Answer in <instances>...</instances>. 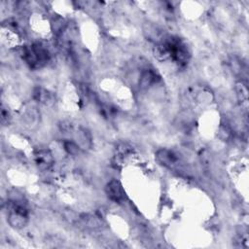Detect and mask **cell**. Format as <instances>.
<instances>
[{
	"label": "cell",
	"mask_w": 249,
	"mask_h": 249,
	"mask_svg": "<svg viewBox=\"0 0 249 249\" xmlns=\"http://www.w3.org/2000/svg\"><path fill=\"white\" fill-rule=\"evenodd\" d=\"M22 57L32 68H39L45 65L49 58V53L46 48L40 44H33L22 50Z\"/></svg>",
	"instance_id": "6da1fadb"
},
{
	"label": "cell",
	"mask_w": 249,
	"mask_h": 249,
	"mask_svg": "<svg viewBox=\"0 0 249 249\" xmlns=\"http://www.w3.org/2000/svg\"><path fill=\"white\" fill-rule=\"evenodd\" d=\"M8 222L16 229L23 228L28 222V212L22 204L18 203V200H13L11 202Z\"/></svg>",
	"instance_id": "7a4b0ae2"
},
{
	"label": "cell",
	"mask_w": 249,
	"mask_h": 249,
	"mask_svg": "<svg viewBox=\"0 0 249 249\" xmlns=\"http://www.w3.org/2000/svg\"><path fill=\"white\" fill-rule=\"evenodd\" d=\"M105 191H106L108 197L115 202L121 203L125 199V192H124L122 184L118 180L110 181L106 185Z\"/></svg>",
	"instance_id": "3957f363"
},
{
	"label": "cell",
	"mask_w": 249,
	"mask_h": 249,
	"mask_svg": "<svg viewBox=\"0 0 249 249\" xmlns=\"http://www.w3.org/2000/svg\"><path fill=\"white\" fill-rule=\"evenodd\" d=\"M35 163L41 170H48L53 164V154L47 149H39L34 153Z\"/></svg>",
	"instance_id": "277c9868"
},
{
	"label": "cell",
	"mask_w": 249,
	"mask_h": 249,
	"mask_svg": "<svg viewBox=\"0 0 249 249\" xmlns=\"http://www.w3.org/2000/svg\"><path fill=\"white\" fill-rule=\"evenodd\" d=\"M157 160L160 163L166 167H173L178 162L177 155L167 149H160L157 152Z\"/></svg>",
	"instance_id": "5b68a950"
},
{
	"label": "cell",
	"mask_w": 249,
	"mask_h": 249,
	"mask_svg": "<svg viewBox=\"0 0 249 249\" xmlns=\"http://www.w3.org/2000/svg\"><path fill=\"white\" fill-rule=\"evenodd\" d=\"M33 96H34V98L38 102H40V103H42L44 105L50 106V105H52L54 102L53 94L51 91H49V90H47L45 89H42V88L35 89Z\"/></svg>",
	"instance_id": "8992f818"
},
{
	"label": "cell",
	"mask_w": 249,
	"mask_h": 249,
	"mask_svg": "<svg viewBox=\"0 0 249 249\" xmlns=\"http://www.w3.org/2000/svg\"><path fill=\"white\" fill-rule=\"evenodd\" d=\"M157 74L153 69H144V71L142 72L141 76H140V80H139V86L142 89H148L149 87H151L154 83L157 82Z\"/></svg>",
	"instance_id": "52a82bcc"
},
{
	"label": "cell",
	"mask_w": 249,
	"mask_h": 249,
	"mask_svg": "<svg viewBox=\"0 0 249 249\" xmlns=\"http://www.w3.org/2000/svg\"><path fill=\"white\" fill-rule=\"evenodd\" d=\"M64 149L66 150V152L70 155H76L79 153V149L80 146L78 144H76L75 142L72 141H66L64 143Z\"/></svg>",
	"instance_id": "ba28073f"
},
{
	"label": "cell",
	"mask_w": 249,
	"mask_h": 249,
	"mask_svg": "<svg viewBox=\"0 0 249 249\" xmlns=\"http://www.w3.org/2000/svg\"><path fill=\"white\" fill-rule=\"evenodd\" d=\"M237 95L242 102H245V103L247 102V96H248L247 89L242 84H237Z\"/></svg>",
	"instance_id": "9c48e42d"
}]
</instances>
